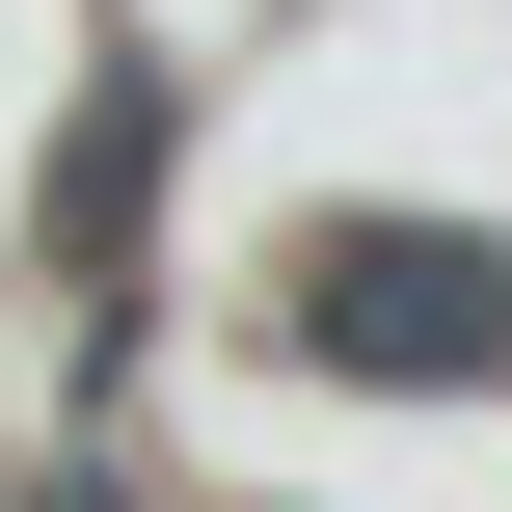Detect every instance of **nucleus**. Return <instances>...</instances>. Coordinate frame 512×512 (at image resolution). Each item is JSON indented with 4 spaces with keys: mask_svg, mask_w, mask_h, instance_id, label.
Returning <instances> with one entry per match:
<instances>
[{
    "mask_svg": "<svg viewBox=\"0 0 512 512\" xmlns=\"http://www.w3.org/2000/svg\"><path fill=\"white\" fill-rule=\"evenodd\" d=\"M351 378H512V243H324V297H297Z\"/></svg>",
    "mask_w": 512,
    "mask_h": 512,
    "instance_id": "1",
    "label": "nucleus"
}]
</instances>
